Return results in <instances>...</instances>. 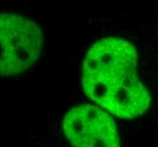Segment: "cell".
I'll return each mask as SVG.
<instances>
[{
    "label": "cell",
    "instance_id": "obj_1",
    "mask_svg": "<svg viewBox=\"0 0 158 147\" xmlns=\"http://www.w3.org/2000/svg\"><path fill=\"white\" fill-rule=\"evenodd\" d=\"M85 95L137 129L158 126V24L135 19L99 36L81 61Z\"/></svg>",
    "mask_w": 158,
    "mask_h": 147
},
{
    "label": "cell",
    "instance_id": "obj_2",
    "mask_svg": "<svg viewBox=\"0 0 158 147\" xmlns=\"http://www.w3.org/2000/svg\"><path fill=\"white\" fill-rule=\"evenodd\" d=\"M44 44L42 28L19 15L0 14V76H14L36 62Z\"/></svg>",
    "mask_w": 158,
    "mask_h": 147
},
{
    "label": "cell",
    "instance_id": "obj_3",
    "mask_svg": "<svg viewBox=\"0 0 158 147\" xmlns=\"http://www.w3.org/2000/svg\"><path fill=\"white\" fill-rule=\"evenodd\" d=\"M62 131L71 147H121L114 118L93 102L70 106L63 115Z\"/></svg>",
    "mask_w": 158,
    "mask_h": 147
}]
</instances>
